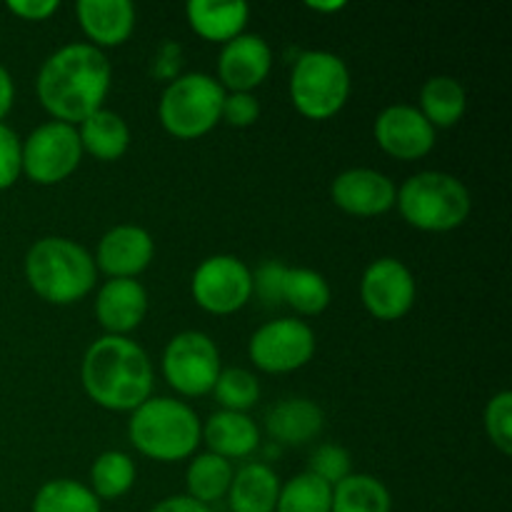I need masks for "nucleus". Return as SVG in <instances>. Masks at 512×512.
<instances>
[{
	"mask_svg": "<svg viewBox=\"0 0 512 512\" xmlns=\"http://www.w3.org/2000/svg\"><path fill=\"white\" fill-rule=\"evenodd\" d=\"M110 83L113 65L103 50L90 43H68L43 60L35 90L55 120L80 125L103 108Z\"/></svg>",
	"mask_w": 512,
	"mask_h": 512,
	"instance_id": "nucleus-1",
	"label": "nucleus"
},
{
	"mask_svg": "<svg viewBox=\"0 0 512 512\" xmlns=\"http://www.w3.org/2000/svg\"><path fill=\"white\" fill-rule=\"evenodd\" d=\"M80 380L95 405L115 413H133L153 398V363L135 340L103 335L83 355Z\"/></svg>",
	"mask_w": 512,
	"mask_h": 512,
	"instance_id": "nucleus-2",
	"label": "nucleus"
},
{
	"mask_svg": "<svg viewBox=\"0 0 512 512\" xmlns=\"http://www.w3.org/2000/svg\"><path fill=\"white\" fill-rule=\"evenodd\" d=\"M25 280L48 303L70 305L95 288L98 265L88 248L70 238L50 235L35 240L25 253Z\"/></svg>",
	"mask_w": 512,
	"mask_h": 512,
	"instance_id": "nucleus-3",
	"label": "nucleus"
},
{
	"mask_svg": "<svg viewBox=\"0 0 512 512\" xmlns=\"http://www.w3.org/2000/svg\"><path fill=\"white\" fill-rule=\"evenodd\" d=\"M128 435L135 450L145 458L178 463L198 450L203 425L198 413L183 400L148 398L130 415Z\"/></svg>",
	"mask_w": 512,
	"mask_h": 512,
	"instance_id": "nucleus-4",
	"label": "nucleus"
},
{
	"mask_svg": "<svg viewBox=\"0 0 512 512\" xmlns=\"http://www.w3.org/2000/svg\"><path fill=\"white\" fill-rule=\"evenodd\" d=\"M405 223L425 233L460 228L473 210L468 185L443 170H423L405 180L395 198Z\"/></svg>",
	"mask_w": 512,
	"mask_h": 512,
	"instance_id": "nucleus-5",
	"label": "nucleus"
},
{
	"mask_svg": "<svg viewBox=\"0 0 512 512\" xmlns=\"http://www.w3.org/2000/svg\"><path fill=\"white\" fill-rule=\"evenodd\" d=\"M225 88L208 73H183L165 85L158 118L170 135L180 140L203 138L220 123Z\"/></svg>",
	"mask_w": 512,
	"mask_h": 512,
	"instance_id": "nucleus-6",
	"label": "nucleus"
},
{
	"mask_svg": "<svg viewBox=\"0 0 512 512\" xmlns=\"http://www.w3.org/2000/svg\"><path fill=\"white\" fill-rule=\"evenodd\" d=\"M348 63L330 50H305L298 55L290 73V100L300 115L310 120H328L348 103Z\"/></svg>",
	"mask_w": 512,
	"mask_h": 512,
	"instance_id": "nucleus-7",
	"label": "nucleus"
},
{
	"mask_svg": "<svg viewBox=\"0 0 512 512\" xmlns=\"http://www.w3.org/2000/svg\"><path fill=\"white\" fill-rule=\"evenodd\" d=\"M223 370L220 350L210 335L183 330L163 350V375L175 393L185 398H203L213 393Z\"/></svg>",
	"mask_w": 512,
	"mask_h": 512,
	"instance_id": "nucleus-8",
	"label": "nucleus"
},
{
	"mask_svg": "<svg viewBox=\"0 0 512 512\" xmlns=\"http://www.w3.org/2000/svg\"><path fill=\"white\" fill-rule=\"evenodd\" d=\"M83 158L78 128L60 120L38 125L23 140V173L38 185H55L73 175Z\"/></svg>",
	"mask_w": 512,
	"mask_h": 512,
	"instance_id": "nucleus-9",
	"label": "nucleus"
},
{
	"mask_svg": "<svg viewBox=\"0 0 512 512\" xmlns=\"http://www.w3.org/2000/svg\"><path fill=\"white\" fill-rule=\"evenodd\" d=\"M190 290L195 303L208 313H238L253 298V270L238 255H210L195 268Z\"/></svg>",
	"mask_w": 512,
	"mask_h": 512,
	"instance_id": "nucleus-10",
	"label": "nucleus"
},
{
	"mask_svg": "<svg viewBox=\"0 0 512 512\" xmlns=\"http://www.w3.org/2000/svg\"><path fill=\"white\" fill-rule=\"evenodd\" d=\"M248 355L255 368H260L263 373H293L313 360L315 333L305 320H270L253 333L248 343Z\"/></svg>",
	"mask_w": 512,
	"mask_h": 512,
	"instance_id": "nucleus-11",
	"label": "nucleus"
},
{
	"mask_svg": "<svg viewBox=\"0 0 512 512\" xmlns=\"http://www.w3.org/2000/svg\"><path fill=\"white\" fill-rule=\"evenodd\" d=\"M418 295L415 275L403 260L378 258L365 268L360 298L365 310L378 320H400L410 313Z\"/></svg>",
	"mask_w": 512,
	"mask_h": 512,
	"instance_id": "nucleus-12",
	"label": "nucleus"
},
{
	"mask_svg": "<svg viewBox=\"0 0 512 512\" xmlns=\"http://www.w3.org/2000/svg\"><path fill=\"white\" fill-rule=\"evenodd\" d=\"M373 135L380 148L398 160L425 158L435 148V128L408 103L388 105L378 113Z\"/></svg>",
	"mask_w": 512,
	"mask_h": 512,
	"instance_id": "nucleus-13",
	"label": "nucleus"
},
{
	"mask_svg": "<svg viewBox=\"0 0 512 512\" xmlns=\"http://www.w3.org/2000/svg\"><path fill=\"white\" fill-rule=\"evenodd\" d=\"M273 70V50L258 33L228 40L218 58V83L225 93H253Z\"/></svg>",
	"mask_w": 512,
	"mask_h": 512,
	"instance_id": "nucleus-14",
	"label": "nucleus"
},
{
	"mask_svg": "<svg viewBox=\"0 0 512 512\" xmlns=\"http://www.w3.org/2000/svg\"><path fill=\"white\" fill-rule=\"evenodd\" d=\"M330 198L340 210L358 218L388 213L398 198V188L385 173L373 168H350L335 175Z\"/></svg>",
	"mask_w": 512,
	"mask_h": 512,
	"instance_id": "nucleus-15",
	"label": "nucleus"
},
{
	"mask_svg": "<svg viewBox=\"0 0 512 512\" xmlns=\"http://www.w3.org/2000/svg\"><path fill=\"white\" fill-rule=\"evenodd\" d=\"M153 258V235L133 223L113 225L95 250V265L110 278H135L153 263Z\"/></svg>",
	"mask_w": 512,
	"mask_h": 512,
	"instance_id": "nucleus-16",
	"label": "nucleus"
},
{
	"mask_svg": "<svg viewBox=\"0 0 512 512\" xmlns=\"http://www.w3.org/2000/svg\"><path fill=\"white\" fill-rule=\"evenodd\" d=\"M148 313V290L135 278H110L95 295V318L105 335H128Z\"/></svg>",
	"mask_w": 512,
	"mask_h": 512,
	"instance_id": "nucleus-17",
	"label": "nucleus"
},
{
	"mask_svg": "<svg viewBox=\"0 0 512 512\" xmlns=\"http://www.w3.org/2000/svg\"><path fill=\"white\" fill-rule=\"evenodd\" d=\"M78 23L95 48H115L133 35L135 5L130 0H80Z\"/></svg>",
	"mask_w": 512,
	"mask_h": 512,
	"instance_id": "nucleus-18",
	"label": "nucleus"
},
{
	"mask_svg": "<svg viewBox=\"0 0 512 512\" xmlns=\"http://www.w3.org/2000/svg\"><path fill=\"white\" fill-rule=\"evenodd\" d=\"M325 413L308 398H285L265 413V428L280 445H305L323 433Z\"/></svg>",
	"mask_w": 512,
	"mask_h": 512,
	"instance_id": "nucleus-19",
	"label": "nucleus"
},
{
	"mask_svg": "<svg viewBox=\"0 0 512 512\" xmlns=\"http://www.w3.org/2000/svg\"><path fill=\"white\" fill-rule=\"evenodd\" d=\"M203 440L208 445V453L225 460H240L258 450L260 428L248 413L218 410L203 425Z\"/></svg>",
	"mask_w": 512,
	"mask_h": 512,
	"instance_id": "nucleus-20",
	"label": "nucleus"
},
{
	"mask_svg": "<svg viewBox=\"0 0 512 512\" xmlns=\"http://www.w3.org/2000/svg\"><path fill=\"white\" fill-rule=\"evenodd\" d=\"M185 15H188L190 28L200 38L225 45L228 40L245 33L250 8L243 0H228V3H218V0H190L185 5Z\"/></svg>",
	"mask_w": 512,
	"mask_h": 512,
	"instance_id": "nucleus-21",
	"label": "nucleus"
},
{
	"mask_svg": "<svg viewBox=\"0 0 512 512\" xmlns=\"http://www.w3.org/2000/svg\"><path fill=\"white\" fill-rule=\"evenodd\" d=\"M278 495V473L265 463H248L233 475L228 505L230 512H275Z\"/></svg>",
	"mask_w": 512,
	"mask_h": 512,
	"instance_id": "nucleus-22",
	"label": "nucleus"
},
{
	"mask_svg": "<svg viewBox=\"0 0 512 512\" xmlns=\"http://www.w3.org/2000/svg\"><path fill=\"white\" fill-rule=\"evenodd\" d=\"M78 138L83 145V153L110 163L128 153L130 148V128L125 118L115 110L100 108L78 125Z\"/></svg>",
	"mask_w": 512,
	"mask_h": 512,
	"instance_id": "nucleus-23",
	"label": "nucleus"
},
{
	"mask_svg": "<svg viewBox=\"0 0 512 512\" xmlns=\"http://www.w3.org/2000/svg\"><path fill=\"white\" fill-rule=\"evenodd\" d=\"M468 108V93L453 75H433L420 88V113L433 128H453Z\"/></svg>",
	"mask_w": 512,
	"mask_h": 512,
	"instance_id": "nucleus-24",
	"label": "nucleus"
},
{
	"mask_svg": "<svg viewBox=\"0 0 512 512\" xmlns=\"http://www.w3.org/2000/svg\"><path fill=\"white\" fill-rule=\"evenodd\" d=\"M330 512H393V498L383 480L365 473H350L333 488Z\"/></svg>",
	"mask_w": 512,
	"mask_h": 512,
	"instance_id": "nucleus-25",
	"label": "nucleus"
},
{
	"mask_svg": "<svg viewBox=\"0 0 512 512\" xmlns=\"http://www.w3.org/2000/svg\"><path fill=\"white\" fill-rule=\"evenodd\" d=\"M233 475L235 473L230 460L213 453H200L190 460L188 473H185V488H188L190 498L203 505H210L228 495Z\"/></svg>",
	"mask_w": 512,
	"mask_h": 512,
	"instance_id": "nucleus-26",
	"label": "nucleus"
},
{
	"mask_svg": "<svg viewBox=\"0 0 512 512\" xmlns=\"http://www.w3.org/2000/svg\"><path fill=\"white\" fill-rule=\"evenodd\" d=\"M333 300L325 275L313 268H288L283 280V303L300 315H318Z\"/></svg>",
	"mask_w": 512,
	"mask_h": 512,
	"instance_id": "nucleus-27",
	"label": "nucleus"
},
{
	"mask_svg": "<svg viewBox=\"0 0 512 512\" xmlns=\"http://www.w3.org/2000/svg\"><path fill=\"white\" fill-rule=\"evenodd\" d=\"M135 470L133 458L123 450H105L95 458L93 468H90V485L95 498L98 500H118L128 493L135 485Z\"/></svg>",
	"mask_w": 512,
	"mask_h": 512,
	"instance_id": "nucleus-28",
	"label": "nucleus"
},
{
	"mask_svg": "<svg viewBox=\"0 0 512 512\" xmlns=\"http://www.w3.org/2000/svg\"><path fill=\"white\" fill-rule=\"evenodd\" d=\"M33 512H103L88 485L70 478L48 480L33 498Z\"/></svg>",
	"mask_w": 512,
	"mask_h": 512,
	"instance_id": "nucleus-29",
	"label": "nucleus"
},
{
	"mask_svg": "<svg viewBox=\"0 0 512 512\" xmlns=\"http://www.w3.org/2000/svg\"><path fill=\"white\" fill-rule=\"evenodd\" d=\"M330 508H333V488L305 470L280 485L275 512H330Z\"/></svg>",
	"mask_w": 512,
	"mask_h": 512,
	"instance_id": "nucleus-30",
	"label": "nucleus"
},
{
	"mask_svg": "<svg viewBox=\"0 0 512 512\" xmlns=\"http://www.w3.org/2000/svg\"><path fill=\"white\" fill-rule=\"evenodd\" d=\"M213 395L223 410L245 413V410H250L260 400V383L258 378L245 368L220 370Z\"/></svg>",
	"mask_w": 512,
	"mask_h": 512,
	"instance_id": "nucleus-31",
	"label": "nucleus"
},
{
	"mask_svg": "<svg viewBox=\"0 0 512 512\" xmlns=\"http://www.w3.org/2000/svg\"><path fill=\"white\" fill-rule=\"evenodd\" d=\"M485 433L503 455L512 453V393L500 390L488 400L483 413Z\"/></svg>",
	"mask_w": 512,
	"mask_h": 512,
	"instance_id": "nucleus-32",
	"label": "nucleus"
},
{
	"mask_svg": "<svg viewBox=\"0 0 512 512\" xmlns=\"http://www.w3.org/2000/svg\"><path fill=\"white\" fill-rule=\"evenodd\" d=\"M308 473H313L315 478H320L323 483H328L330 488H335V485L343 483V480L353 473L350 453L335 443L320 445V448H315L313 455H310Z\"/></svg>",
	"mask_w": 512,
	"mask_h": 512,
	"instance_id": "nucleus-33",
	"label": "nucleus"
},
{
	"mask_svg": "<svg viewBox=\"0 0 512 512\" xmlns=\"http://www.w3.org/2000/svg\"><path fill=\"white\" fill-rule=\"evenodd\" d=\"M23 173V140L10 125L0 123V190L13 188Z\"/></svg>",
	"mask_w": 512,
	"mask_h": 512,
	"instance_id": "nucleus-34",
	"label": "nucleus"
},
{
	"mask_svg": "<svg viewBox=\"0 0 512 512\" xmlns=\"http://www.w3.org/2000/svg\"><path fill=\"white\" fill-rule=\"evenodd\" d=\"M288 265L278 263V260H265L258 270L253 273V293H258V298L263 303H283V280Z\"/></svg>",
	"mask_w": 512,
	"mask_h": 512,
	"instance_id": "nucleus-35",
	"label": "nucleus"
},
{
	"mask_svg": "<svg viewBox=\"0 0 512 512\" xmlns=\"http://www.w3.org/2000/svg\"><path fill=\"white\" fill-rule=\"evenodd\" d=\"M258 118L260 100L253 93H225L220 120H225L233 128H250V125L258 123Z\"/></svg>",
	"mask_w": 512,
	"mask_h": 512,
	"instance_id": "nucleus-36",
	"label": "nucleus"
},
{
	"mask_svg": "<svg viewBox=\"0 0 512 512\" xmlns=\"http://www.w3.org/2000/svg\"><path fill=\"white\" fill-rule=\"evenodd\" d=\"M180 65H183V48L175 40H165L158 45L150 63V73L158 80H175L180 75Z\"/></svg>",
	"mask_w": 512,
	"mask_h": 512,
	"instance_id": "nucleus-37",
	"label": "nucleus"
},
{
	"mask_svg": "<svg viewBox=\"0 0 512 512\" xmlns=\"http://www.w3.org/2000/svg\"><path fill=\"white\" fill-rule=\"evenodd\" d=\"M58 0H8V10L23 20H45L58 13Z\"/></svg>",
	"mask_w": 512,
	"mask_h": 512,
	"instance_id": "nucleus-38",
	"label": "nucleus"
},
{
	"mask_svg": "<svg viewBox=\"0 0 512 512\" xmlns=\"http://www.w3.org/2000/svg\"><path fill=\"white\" fill-rule=\"evenodd\" d=\"M150 512H213L210 505L198 503L193 500L190 495H173V498H165L160 500Z\"/></svg>",
	"mask_w": 512,
	"mask_h": 512,
	"instance_id": "nucleus-39",
	"label": "nucleus"
},
{
	"mask_svg": "<svg viewBox=\"0 0 512 512\" xmlns=\"http://www.w3.org/2000/svg\"><path fill=\"white\" fill-rule=\"evenodd\" d=\"M13 100H15L13 75L8 73L5 65H0V123H3V118L10 113V108H13Z\"/></svg>",
	"mask_w": 512,
	"mask_h": 512,
	"instance_id": "nucleus-40",
	"label": "nucleus"
},
{
	"mask_svg": "<svg viewBox=\"0 0 512 512\" xmlns=\"http://www.w3.org/2000/svg\"><path fill=\"white\" fill-rule=\"evenodd\" d=\"M308 8H313V10H338V8H345V3H343V0H335V3H313V0H310Z\"/></svg>",
	"mask_w": 512,
	"mask_h": 512,
	"instance_id": "nucleus-41",
	"label": "nucleus"
}]
</instances>
